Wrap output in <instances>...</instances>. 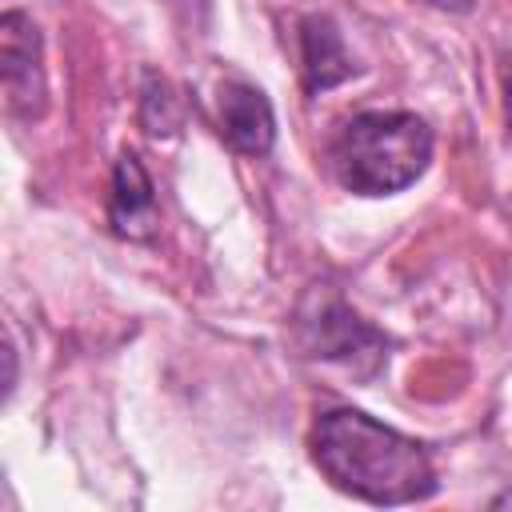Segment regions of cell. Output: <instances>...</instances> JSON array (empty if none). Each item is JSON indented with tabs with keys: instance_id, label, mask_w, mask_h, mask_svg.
Wrapping results in <instances>:
<instances>
[{
	"instance_id": "6da1fadb",
	"label": "cell",
	"mask_w": 512,
	"mask_h": 512,
	"mask_svg": "<svg viewBox=\"0 0 512 512\" xmlns=\"http://www.w3.org/2000/svg\"><path fill=\"white\" fill-rule=\"evenodd\" d=\"M312 460L340 492L368 504H412L436 492L428 452L356 408H336L316 420Z\"/></svg>"
},
{
	"instance_id": "3957f363",
	"label": "cell",
	"mask_w": 512,
	"mask_h": 512,
	"mask_svg": "<svg viewBox=\"0 0 512 512\" xmlns=\"http://www.w3.org/2000/svg\"><path fill=\"white\" fill-rule=\"evenodd\" d=\"M0 52H4V96L8 112L40 116L44 112V64H40V36L36 24L20 12H4L0 20Z\"/></svg>"
},
{
	"instance_id": "30bf717a",
	"label": "cell",
	"mask_w": 512,
	"mask_h": 512,
	"mask_svg": "<svg viewBox=\"0 0 512 512\" xmlns=\"http://www.w3.org/2000/svg\"><path fill=\"white\" fill-rule=\"evenodd\" d=\"M432 4H444V8H468L472 0H432Z\"/></svg>"
},
{
	"instance_id": "9c48e42d",
	"label": "cell",
	"mask_w": 512,
	"mask_h": 512,
	"mask_svg": "<svg viewBox=\"0 0 512 512\" xmlns=\"http://www.w3.org/2000/svg\"><path fill=\"white\" fill-rule=\"evenodd\" d=\"M492 504H496V508H508V504H512V488H508V492H500Z\"/></svg>"
},
{
	"instance_id": "5b68a950",
	"label": "cell",
	"mask_w": 512,
	"mask_h": 512,
	"mask_svg": "<svg viewBox=\"0 0 512 512\" xmlns=\"http://www.w3.org/2000/svg\"><path fill=\"white\" fill-rule=\"evenodd\" d=\"M220 132L244 156H264L272 148V140H276L272 104L264 100V92L244 84V80L220 84Z\"/></svg>"
},
{
	"instance_id": "277c9868",
	"label": "cell",
	"mask_w": 512,
	"mask_h": 512,
	"mask_svg": "<svg viewBox=\"0 0 512 512\" xmlns=\"http://www.w3.org/2000/svg\"><path fill=\"white\" fill-rule=\"evenodd\" d=\"M304 340L312 348V356H324V360H356L360 352L368 356H384V340L360 320L352 316L336 296L320 300L312 316H304Z\"/></svg>"
},
{
	"instance_id": "7a4b0ae2",
	"label": "cell",
	"mask_w": 512,
	"mask_h": 512,
	"mask_svg": "<svg viewBox=\"0 0 512 512\" xmlns=\"http://www.w3.org/2000/svg\"><path fill=\"white\" fill-rule=\"evenodd\" d=\"M432 132L412 112H360L328 144L340 188L356 196H392L428 168Z\"/></svg>"
},
{
	"instance_id": "8fae6325",
	"label": "cell",
	"mask_w": 512,
	"mask_h": 512,
	"mask_svg": "<svg viewBox=\"0 0 512 512\" xmlns=\"http://www.w3.org/2000/svg\"><path fill=\"white\" fill-rule=\"evenodd\" d=\"M508 120H512V80H508Z\"/></svg>"
},
{
	"instance_id": "52a82bcc",
	"label": "cell",
	"mask_w": 512,
	"mask_h": 512,
	"mask_svg": "<svg viewBox=\"0 0 512 512\" xmlns=\"http://www.w3.org/2000/svg\"><path fill=\"white\" fill-rule=\"evenodd\" d=\"M112 224L124 236H144L156 224V196L144 164L124 152L116 164V184H112Z\"/></svg>"
},
{
	"instance_id": "ba28073f",
	"label": "cell",
	"mask_w": 512,
	"mask_h": 512,
	"mask_svg": "<svg viewBox=\"0 0 512 512\" xmlns=\"http://www.w3.org/2000/svg\"><path fill=\"white\" fill-rule=\"evenodd\" d=\"M144 124H148L152 136H160V132L168 136V132H176V124H180L176 104H172V92H168V84L156 80V76L144 80Z\"/></svg>"
},
{
	"instance_id": "8992f818",
	"label": "cell",
	"mask_w": 512,
	"mask_h": 512,
	"mask_svg": "<svg viewBox=\"0 0 512 512\" xmlns=\"http://www.w3.org/2000/svg\"><path fill=\"white\" fill-rule=\"evenodd\" d=\"M300 64L308 92H324L352 76V56L344 48L340 28L328 16H304L300 20Z\"/></svg>"
}]
</instances>
